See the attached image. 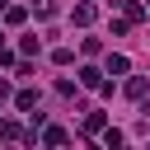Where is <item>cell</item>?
Instances as JSON below:
<instances>
[{
  "instance_id": "6da1fadb",
  "label": "cell",
  "mask_w": 150,
  "mask_h": 150,
  "mask_svg": "<svg viewBox=\"0 0 150 150\" xmlns=\"http://www.w3.org/2000/svg\"><path fill=\"white\" fill-rule=\"evenodd\" d=\"M80 84H84V89H103V70H98V66H84V70H80Z\"/></svg>"
},
{
  "instance_id": "7a4b0ae2",
  "label": "cell",
  "mask_w": 150,
  "mask_h": 150,
  "mask_svg": "<svg viewBox=\"0 0 150 150\" xmlns=\"http://www.w3.org/2000/svg\"><path fill=\"white\" fill-rule=\"evenodd\" d=\"M0 136H5V141H33V136H28L19 122H0Z\"/></svg>"
},
{
  "instance_id": "3957f363",
  "label": "cell",
  "mask_w": 150,
  "mask_h": 150,
  "mask_svg": "<svg viewBox=\"0 0 150 150\" xmlns=\"http://www.w3.org/2000/svg\"><path fill=\"white\" fill-rule=\"evenodd\" d=\"M94 14H98L94 5H75V14H70V19H75L80 28H89V23H94Z\"/></svg>"
},
{
  "instance_id": "277c9868",
  "label": "cell",
  "mask_w": 150,
  "mask_h": 150,
  "mask_svg": "<svg viewBox=\"0 0 150 150\" xmlns=\"http://www.w3.org/2000/svg\"><path fill=\"white\" fill-rule=\"evenodd\" d=\"M14 103H19V112H33V108H38V89H19Z\"/></svg>"
},
{
  "instance_id": "5b68a950",
  "label": "cell",
  "mask_w": 150,
  "mask_h": 150,
  "mask_svg": "<svg viewBox=\"0 0 150 150\" xmlns=\"http://www.w3.org/2000/svg\"><path fill=\"white\" fill-rule=\"evenodd\" d=\"M127 98H145V75H131L127 80Z\"/></svg>"
},
{
  "instance_id": "8992f818",
  "label": "cell",
  "mask_w": 150,
  "mask_h": 150,
  "mask_svg": "<svg viewBox=\"0 0 150 150\" xmlns=\"http://www.w3.org/2000/svg\"><path fill=\"white\" fill-rule=\"evenodd\" d=\"M42 141H47V145H66V141H70V136H66V131H61V127H47V131H42Z\"/></svg>"
},
{
  "instance_id": "52a82bcc",
  "label": "cell",
  "mask_w": 150,
  "mask_h": 150,
  "mask_svg": "<svg viewBox=\"0 0 150 150\" xmlns=\"http://www.w3.org/2000/svg\"><path fill=\"white\" fill-rule=\"evenodd\" d=\"M84 131H89V136L103 131V112H84Z\"/></svg>"
},
{
  "instance_id": "ba28073f",
  "label": "cell",
  "mask_w": 150,
  "mask_h": 150,
  "mask_svg": "<svg viewBox=\"0 0 150 150\" xmlns=\"http://www.w3.org/2000/svg\"><path fill=\"white\" fill-rule=\"evenodd\" d=\"M103 145L117 150V145H122V131H117V127H103Z\"/></svg>"
},
{
  "instance_id": "9c48e42d",
  "label": "cell",
  "mask_w": 150,
  "mask_h": 150,
  "mask_svg": "<svg viewBox=\"0 0 150 150\" xmlns=\"http://www.w3.org/2000/svg\"><path fill=\"white\" fill-rule=\"evenodd\" d=\"M23 19H28V14H23L19 5H5V23H23Z\"/></svg>"
},
{
  "instance_id": "30bf717a",
  "label": "cell",
  "mask_w": 150,
  "mask_h": 150,
  "mask_svg": "<svg viewBox=\"0 0 150 150\" xmlns=\"http://www.w3.org/2000/svg\"><path fill=\"white\" fill-rule=\"evenodd\" d=\"M108 75H127V56H108Z\"/></svg>"
},
{
  "instance_id": "8fae6325",
  "label": "cell",
  "mask_w": 150,
  "mask_h": 150,
  "mask_svg": "<svg viewBox=\"0 0 150 150\" xmlns=\"http://www.w3.org/2000/svg\"><path fill=\"white\" fill-rule=\"evenodd\" d=\"M127 19H131V23H141V19H145V5H136V0H131V5H127Z\"/></svg>"
},
{
  "instance_id": "7c38bea8",
  "label": "cell",
  "mask_w": 150,
  "mask_h": 150,
  "mask_svg": "<svg viewBox=\"0 0 150 150\" xmlns=\"http://www.w3.org/2000/svg\"><path fill=\"white\" fill-rule=\"evenodd\" d=\"M5 98H9V84H5V80H0V103H5Z\"/></svg>"
},
{
  "instance_id": "4fadbf2b",
  "label": "cell",
  "mask_w": 150,
  "mask_h": 150,
  "mask_svg": "<svg viewBox=\"0 0 150 150\" xmlns=\"http://www.w3.org/2000/svg\"><path fill=\"white\" fill-rule=\"evenodd\" d=\"M5 5H9V0H0V14H5Z\"/></svg>"
}]
</instances>
